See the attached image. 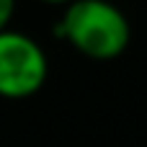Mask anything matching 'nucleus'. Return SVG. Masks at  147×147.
I'll return each instance as SVG.
<instances>
[{"label":"nucleus","instance_id":"nucleus-1","mask_svg":"<svg viewBox=\"0 0 147 147\" xmlns=\"http://www.w3.org/2000/svg\"><path fill=\"white\" fill-rule=\"evenodd\" d=\"M54 36L96 62L121 57L132 44V23L111 0H72L54 23Z\"/></svg>","mask_w":147,"mask_h":147},{"label":"nucleus","instance_id":"nucleus-2","mask_svg":"<svg viewBox=\"0 0 147 147\" xmlns=\"http://www.w3.org/2000/svg\"><path fill=\"white\" fill-rule=\"evenodd\" d=\"M47 78L49 59L41 44L23 31H0V98H31L44 88Z\"/></svg>","mask_w":147,"mask_h":147},{"label":"nucleus","instance_id":"nucleus-3","mask_svg":"<svg viewBox=\"0 0 147 147\" xmlns=\"http://www.w3.org/2000/svg\"><path fill=\"white\" fill-rule=\"evenodd\" d=\"M13 13H16V0H0V31L10 26Z\"/></svg>","mask_w":147,"mask_h":147},{"label":"nucleus","instance_id":"nucleus-4","mask_svg":"<svg viewBox=\"0 0 147 147\" xmlns=\"http://www.w3.org/2000/svg\"><path fill=\"white\" fill-rule=\"evenodd\" d=\"M41 3H47V5H70L72 0H41Z\"/></svg>","mask_w":147,"mask_h":147}]
</instances>
